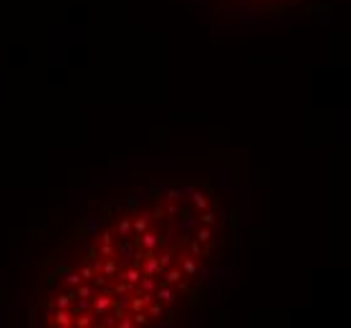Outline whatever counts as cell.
Listing matches in <instances>:
<instances>
[{
	"label": "cell",
	"instance_id": "6da1fadb",
	"mask_svg": "<svg viewBox=\"0 0 351 328\" xmlns=\"http://www.w3.org/2000/svg\"><path fill=\"white\" fill-rule=\"evenodd\" d=\"M235 235L233 215L207 184H152L94 202L43 255L28 323L177 326L228 273Z\"/></svg>",
	"mask_w": 351,
	"mask_h": 328
},
{
	"label": "cell",
	"instance_id": "7a4b0ae2",
	"mask_svg": "<svg viewBox=\"0 0 351 328\" xmlns=\"http://www.w3.org/2000/svg\"><path fill=\"white\" fill-rule=\"evenodd\" d=\"M228 15L240 18H273V15H293L309 13L321 5V0H212Z\"/></svg>",
	"mask_w": 351,
	"mask_h": 328
}]
</instances>
